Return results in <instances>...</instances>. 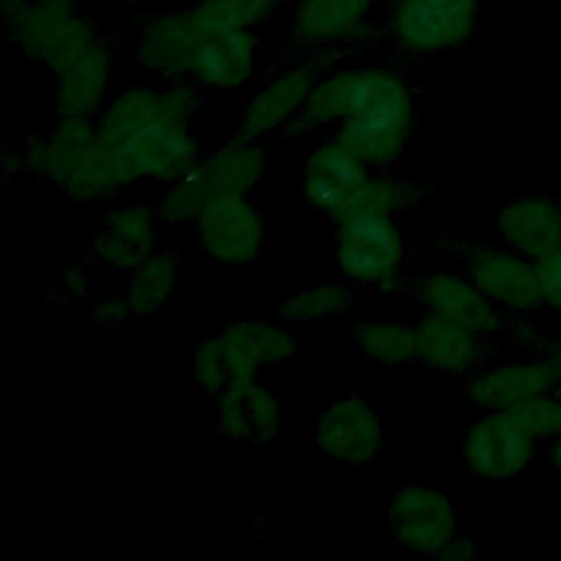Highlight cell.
Here are the masks:
<instances>
[{"instance_id":"cell-12","label":"cell","mask_w":561,"mask_h":561,"mask_svg":"<svg viewBox=\"0 0 561 561\" xmlns=\"http://www.w3.org/2000/svg\"><path fill=\"white\" fill-rule=\"evenodd\" d=\"M386 522L403 550L423 557H436L458 535L454 502L430 484L399 486L388 502Z\"/></svg>"},{"instance_id":"cell-6","label":"cell","mask_w":561,"mask_h":561,"mask_svg":"<svg viewBox=\"0 0 561 561\" xmlns=\"http://www.w3.org/2000/svg\"><path fill=\"white\" fill-rule=\"evenodd\" d=\"M552 390H561V364L546 353L484 362L465 383L467 401L480 412H511Z\"/></svg>"},{"instance_id":"cell-22","label":"cell","mask_w":561,"mask_h":561,"mask_svg":"<svg viewBox=\"0 0 561 561\" xmlns=\"http://www.w3.org/2000/svg\"><path fill=\"white\" fill-rule=\"evenodd\" d=\"M318 83V66L300 64L261 88L245 105L239 121V136L261 140L291 123Z\"/></svg>"},{"instance_id":"cell-3","label":"cell","mask_w":561,"mask_h":561,"mask_svg":"<svg viewBox=\"0 0 561 561\" xmlns=\"http://www.w3.org/2000/svg\"><path fill=\"white\" fill-rule=\"evenodd\" d=\"M0 7L7 37L55 77L101 39L77 0H0Z\"/></svg>"},{"instance_id":"cell-19","label":"cell","mask_w":561,"mask_h":561,"mask_svg":"<svg viewBox=\"0 0 561 561\" xmlns=\"http://www.w3.org/2000/svg\"><path fill=\"white\" fill-rule=\"evenodd\" d=\"M497 239L530 261L561 248V202L543 193H522L495 215Z\"/></svg>"},{"instance_id":"cell-37","label":"cell","mask_w":561,"mask_h":561,"mask_svg":"<svg viewBox=\"0 0 561 561\" xmlns=\"http://www.w3.org/2000/svg\"><path fill=\"white\" fill-rule=\"evenodd\" d=\"M129 316H134L131 307H129V300L125 296V291L121 294H107V296H101L92 302L90 307V318L94 324L103 327V329H112V327H118L123 322L129 320Z\"/></svg>"},{"instance_id":"cell-8","label":"cell","mask_w":561,"mask_h":561,"mask_svg":"<svg viewBox=\"0 0 561 561\" xmlns=\"http://www.w3.org/2000/svg\"><path fill=\"white\" fill-rule=\"evenodd\" d=\"M476 15L478 0H394L390 28L401 50L436 55L465 44Z\"/></svg>"},{"instance_id":"cell-32","label":"cell","mask_w":561,"mask_h":561,"mask_svg":"<svg viewBox=\"0 0 561 561\" xmlns=\"http://www.w3.org/2000/svg\"><path fill=\"white\" fill-rule=\"evenodd\" d=\"M250 381L232 379L215 397V423L219 434L230 443H252V427L245 405V388Z\"/></svg>"},{"instance_id":"cell-39","label":"cell","mask_w":561,"mask_h":561,"mask_svg":"<svg viewBox=\"0 0 561 561\" xmlns=\"http://www.w3.org/2000/svg\"><path fill=\"white\" fill-rule=\"evenodd\" d=\"M478 557V546L471 537H465V535H454L445 546L443 550L436 554V559H443V561H471Z\"/></svg>"},{"instance_id":"cell-20","label":"cell","mask_w":561,"mask_h":561,"mask_svg":"<svg viewBox=\"0 0 561 561\" xmlns=\"http://www.w3.org/2000/svg\"><path fill=\"white\" fill-rule=\"evenodd\" d=\"M414 340L416 362L438 375H471L489 357L486 335L425 311L414 322Z\"/></svg>"},{"instance_id":"cell-5","label":"cell","mask_w":561,"mask_h":561,"mask_svg":"<svg viewBox=\"0 0 561 561\" xmlns=\"http://www.w3.org/2000/svg\"><path fill=\"white\" fill-rule=\"evenodd\" d=\"M335 263L362 287L392 291L405 267V239L394 215L353 213L335 219Z\"/></svg>"},{"instance_id":"cell-27","label":"cell","mask_w":561,"mask_h":561,"mask_svg":"<svg viewBox=\"0 0 561 561\" xmlns=\"http://www.w3.org/2000/svg\"><path fill=\"white\" fill-rule=\"evenodd\" d=\"M180 274V256L173 250H156L147 256L138 267H134L127 276L125 296L134 316L149 318L160 311L178 283Z\"/></svg>"},{"instance_id":"cell-9","label":"cell","mask_w":561,"mask_h":561,"mask_svg":"<svg viewBox=\"0 0 561 561\" xmlns=\"http://www.w3.org/2000/svg\"><path fill=\"white\" fill-rule=\"evenodd\" d=\"M199 107L197 90L180 79L169 85H136L114 96L99 116L96 136L101 142L116 151L142 127L160 118L193 121Z\"/></svg>"},{"instance_id":"cell-2","label":"cell","mask_w":561,"mask_h":561,"mask_svg":"<svg viewBox=\"0 0 561 561\" xmlns=\"http://www.w3.org/2000/svg\"><path fill=\"white\" fill-rule=\"evenodd\" d=\"M265 169V149L239 136L199 158L191 171L171 182L156 204L158 217L167 224L193 221L213 202L250 195Z\"/></svg>"},{"instance_id":"cell-28","label":"cell","mask_w":561,"mask_h":561,"mask_svg":"<svg viewBox=\"0 0 561 561\" xmlns=\"http://www.w3.org/2000/svg\"><path fill=\"white\" fill-rule=\"evenodd\" d=\"M353 305V294L342 283H311L291 291L276 309L285 324H316L340 318Z\"/></svg>"},{"instance_id":"cell-4","label":"cell","mask_w":561,"mask_h":561,"mask_svg":"<svg viewBox=\"0 0 561 561\" xmlns=\"http://www.w3.org/2000/svg\"><path fill=\"white\" fill-rule=\"evenodd\" d=\"M414 131V101L405 83L386 70L373 92L337 125L335 138L373 171L397 164Z\"/></svg>"},{"instance_id":"cell-29","label":"cell","mask_w":561,"mask_h":561,"mask_svg":"<svg viewBox=\"0 0 561 561\" xmlns=\"http://www.w3.org/2000/svg\"><path fill=\"white\" fill-rule=\"evenodd\" d=\"M353 337L362 355L373 362L390 366L416 362L414 324L392 320H362L355 327Z\"/></svg>"},{"instance_id":"cell-25","label":"cell","mask_w":561,"mask_h":561,"mask_svg":"<svg viewBox=\"0 0 561 561\" xmlns=\"http://www.w3.org/2000/svg\"><path fill=\"white\" fill-rule=\"evenodd\" d=\"M112 79L110 46L99 39L70 68L57 75L55 107L59 118H92L105 105Z\"/></svg>"},{"instance_id":"cell-14","label":"cell","mask_w":561,"mask_h":561,"mask_svg":"<svg viewBox=\"0 0 561 561\" xmlns=\"http://www.w3.org/2000/svg\"><path fill=\"white\" fill-rule=\"evenodd\" d=\"M191 123L186 118H160L134 134L114 153L134 182L171 184L199 160Z\"/></svg>"},{"instance_id":"cell-16","label":"cell","mask_w":561,"mask_h":561,"mask_svg":"<svg viewBox=\"0 0 561 561\" xmlns=\"http://www.w3.org/2000/svg\"><path fill=\"white\" fill-rule=\"evenodd\" d=\"M158 219L147 204L107 210L88 241V256L105 270L129 274L158 250Z\"/></svg>"},{"instance_id":"cell-26","label":"cell","mask_w":561,"mask_h":561,"mask_svg":"<svg viewBox=\"0 0 561 561\" xmlns=\"http://www.w3.org/2000/svg\"><path fill=\"white\" fill-rule=\"evenodd\" d=\"M375 0H300L294 13V35L309 46L348 42L364 31Z\"/></svg>"},{"instance_id":"cell-34","label":"cell","mask_w":561,"mask_h":561,"mask_svg":"<svg viewBox=\"0 0 561 561\" xmlns=\"http://www.w3.org/2000/svg\"><path fill=\"white\" fill-rule=\"evenodd\" d=\"M188 370H191L195 386L208 397H217L230 383L228 362H226V355H224V348H221L217 335L204 340L193 351Z\"/></svg>"},{"instance_id":"cell-13","label":"cell","mask_w":561,"mask_h":561,"mask_svg":"<svg viewBox=\"0 0 561 561\" xmlns=\"http://www.w3.org/2000/svg\"><path fill=\"white\" fill-rule=\"evenodd\" d=\"M193 224L202 252L217 265H252L265 250V221L248 195L208 204Z\"/></svg>"},{"instance_id":"cell-40","label":"cell","mask_w":561,"mask_h":561,"mask_svg":"<svg viewBox=\"0 0 561 561\" xmlns=\"http://www.w3.org/2000/svg\"><path fill=\"white\" fill-rule=\"evenodd\" d=\"M546 460H548L550 469L561 476V434L546 443Z\"/></svg>"},{"instance_id":"cell-7","label":"cell","mask_w":561,"mask_h":561,"mask_svg":"<svg viewBox=\"0 0 561 561\" xmlns=\"http://www.w3.org/2000/svg\"><path fill=\"white\" fill-rule=\"evenodd\" d=\"M311 440L324 458L348 467H364L383 451L386 430L366 397L342 394L318 412Z\"/></svg>"},{"instance_id":"cell-24","label":"cell","mask_w":561,"mask_h":561,"mask_svg":"<svg viewBox=\"0 0 561 561\" xmlns=\"http://www.w3.org/2000/svg\"><path fill=\"white\" fill-rule=\"evenodd\" d=\"M256 64V37L252 31H224L208 37L197 50L191 79L213 90H239L250 83Z\"/></svg>"},{"instance_id":"cell-36","label":"cell","mask_w":561,"mask_h":561,"mask_svg":"<svg viewBox=\"0 0 561 561\" xmlns=\"http://www.w3.org/2000/svg\"><path fill=\"white\" fill-rule=\"evenodd\" d=\"M543 307L561 316V248L537 261Z\"/></svg>"},{"instance_id":"cell-38","label":"cell","mask_w":561,"mask_h":561,"mask_svg":"<svg viewBox=\"0 0 561 561\" xmlns=\"http://www.w3.org/2000/svg\"><path fill=\"white\" fill-rule=\"evenodd\" d=\"M90 291V276L83 265H70L59 278H57V294L66 300H83Z\"/></svg>"},{"instance_id":"cell-10","label":"cell","mask_w":561,"mask_h":561,"mask_svg":"<svg viewBox=\"0 0 561 561\" xmlns=\"http://www.w3.org/2000/svg\"><path fill=\"white\" fill-rule=\"evenodd\" d=\"M467 276L504 313L528 316L543 307L537 263L508 245H469L462 252Z\"/></svg>"},{"instance_id":"cell-15","label":"cell","mask_w":561,"mask_h":561,"mask_svg":"<svg viewBox=\"0 0 561 561\" xmlns=\"http://www.w3.org/2000/svg\"><path fill=\"white\" fill-rule=\"evenodd\" d=\"M412 294L425 313L454 320L486 337L508 329L506 313L482 294L467 272H427L414 280Z\"/></svg>"},{"instance_id":"cell-30","label":"cell","mask_w":561,"mask_h":561,"mask_svg":"<svg viewBox=\"0 0 561 561\" xmlns=\"http://www.w3.org/2000/svg\"><path fill=\"white\" fill-rule=\"evenodd\" d=\"M280 0H199L186 7L197 28L213 37L224 31H252L256 24L267 20Z\"/></svg>"},{"instance_id":"cell-17","label":"cell","mask_w":561,"mask_h":561,"mask_svg":"<svg viewBox=\"0 0 561 561\" xmlns=\"http://www.w3.org/2000/svg\"><path fill=\"white\" fill-rule=\"evenodd\" d=\"M370 171L351 147L331 138L307 156L300 171V195L311 208L335 221Z\"/></svg>"},{"instance_id":"cell-41","label":"cell","mask_w":561,"mask_h":561,"mask_svg":"<svg viewBox=\"0 0 561 561\" xmlns=\"http://www.w3.org/2000/svg\"><path fill=\"white\" fill-rule=\"evenodd\" d=\"M539 353H546L550 355L552 359H557L561 364V340H550V337H543L541 342V351Z\"/></svg>"},{"instance_id":"cell-21","label":"cell","mask_w":561,"mask_h":561,"mask_svg":"<svg viewBox=\"0 0 561 561\" xmlns=\"http://www.w3.org/2000/svg\"><path fill=\"white\" fill-rule=\"evenodd\" d=\"M204 42L206 35L195 26L188 9L164 13L145 26L136 61L162 79L191 77L193 59Z\"/></svg>"},{"instance_id":"cell-1","label":"cell","mask_w":561,"mask_h":561,"mask_svg":"<svg viewBox=\"0 0 561 561\" xmlns=\"http://www.w3.org/2000/svg\"><path fill=\"white\" fill-rule=\"evenodd\" d=\"M20 160L24 171L53 182L68 199L81 204L107 202L134 184L90 118H59L46 136L28 142Z\"/></svg>"},{"instance_id":"cell-35","label":"cell","mask_w":561,"mask_h":561,"mask_svg":"<svg viewBox=\"0 0 561 561\" xmlns=\"http://www.w3.org/2000/svg\"><path fill=\"white\" fill-rule=\"evenodd\" d=\"M245 405L252 443H272L280 432V405L276 394L261 379H252L245 388Z\"/></svg>"},{"instance_id":"cell-31","label":"cell","mask_w":561,"mask_h":561,"mask_svg":"<svg viewBox=\"0 0 561 561\" xmlns=\"http://www.w3.org/2000/svg\"><path fill=\"white\" fill-rule=\"evenodd\" d=\"M423 197V188L405 178L390 175V173H373L364 180V184L357 188V193L346 204L344 215L353 213H383V215H397L399 210L412 208ZM337 217V219H340Z\"/></svg>"},{"instance_id":"cell-18","label":"cell","mask_w":561,"mask_h":561,"mask_svg":"<svg viewBox=\"0 0 561 561\" xmlns=\"http://www.w3.org/2000/svg\"><path fill=\"white\" fill-rule=\"evenodd\" d=\"M224 348L230 381L259 379L265 366H280L298 357L300 342L291 335L285 322L239 320L217 333Z\"/></svg>"},{"instance_id":"cell-33","label":"cell","mask_w":561,"mask_h":561,"mask_svg":"<svg viewBox=\"0 0 561 561\" xmlns=\"http://www.w3.org/2000/svg\"><path fill=\"white\" fill-rule=\"evenodd\" d=\"M511 414L539 445H546L561 434V390L543 392L511 410Z\"/></svg>"},{"instance_id":"cell-23","label":"cell","mask_w":561,"mask_h":561,"mask_svg":"<svg viewBox=\"0 0 561 561\" xmlns=\"http://www.w3.org/2000/svg\"><path fill=\"white\" fill-rule=\"evenodd\" d=\"M383 75V68H353L318 79L307 103L289 123L291 129L313 131L340 125L373 92Z\"/></svg>"},{"instance_id":"cell-11","label":"cell","mask_w":561,"mask_h":561,"mask_svg":"<svg viewBox=\"0 0 561 561\" xmlns=\"http://www.w3.org/2000/svg\"><path fill=\"white\" fill-rule=\"evenodd\" d=\"M539 443L513 419L511 412H482L465 432V467L491 482L517 478L530 469Z\"/></svg>"}]
</instances>
